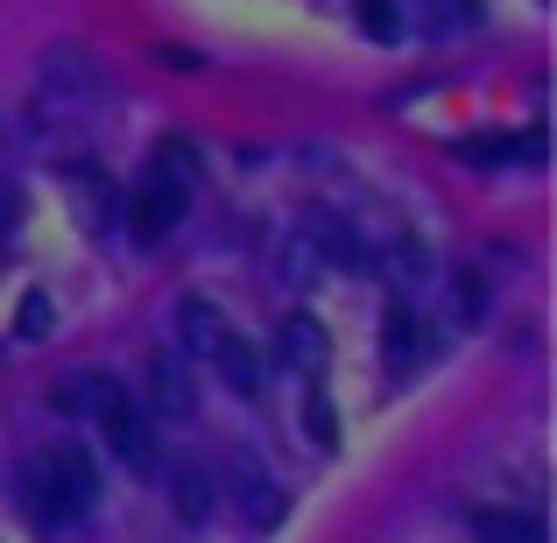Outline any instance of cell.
I'll use <instances>...</instances> for the list:
<instances>
[{
  "label": "cell",
  "mask_w": 557,
  "mask_h": 543,
  "mask_svg": "<svg viewBox=\"0 0 557 543\" xmlns=\"http://www.w3.org/2000/svg\"><path fill=\"white\" fill-rule=\"evenodd\" d=\"M22 494H28V516H36L42 530H64V522H78L85 508H92L99 466L85 459L78 445H57V452H42V459H28Z\"/></svg>",
  "instance_id": "obj_1"
},
{
  "label": "cell",
  "mask_w": 557,
  "mask_h": 543,
  "mask_svg": "<svg viewBox=\"0 0 557 543\" xmlns=\"http://www.w3.org/2000/svg\"><path fill=\"white\" fill-rule=\"evenodd\" d=\"M184 205H190V190L170 184L163 170H149V184L135 190V205H127V219H135V240H141V247L170 240V233L184 226Z\"/></svg>",
  "instance_id": "obj_2"
},
{
  "label": "cell",
  "mask_w": 557,
  "mask_h": 543,
  "mask_svg": "<svg viewBox=\"0 0 557 543\" xmlns=\"http://www.w3.org/2000/svg\"><path fill=\"white\" fill-rule=\"evenodd\" d=\"M99 431H107V452H113L121 466H135V473H156V431H149V417H141L127 395L107 409V417H99Z\"/></svg>",
  "instance_id": "obj_3"
},
{
  "label": "cell",
  "mask_w": 557,
  "mask_h": 543,
  "mask_svg": "<svg viewBox=\"0 0 557 543\" xmlns=\"http://www.w3.org/2000/svg\"><path fill=\"white\" fill-rule=\"evenodd\" d=\"M275 360H283L289 374H318V367L332 360L325 325H318L311 311H289V318H283V332H275Z\"/></svg>",
  "instance_id": "obj_4"
},
{
  "label": "cell",
  "mask_w": 557,
  "mask_h": 543,
  "mask_svg": "<svg viewBox=\"0 0 557 543\" xmlns=\"http://www.w3.org/2000/svg\"><path fill=\"white\" fill-rule=\"evenodd\" d=\"M423 346H431L423 318L409 311V304H388V318H381V360H388L395 374H409V367L423 360Z\"/></svg>",
  "instance_id": "obj_5"
},
{
  "label": "cell",
  "mask_w": 557,
  "mask_h": 543,
  "mask_svg": "<svg viewBox=\"0 0 557 543\" xmlns=\"http://www.w3.org/2000/svg\"><path fill=\"white\" fill-rule=\"evenodd\" d=\"M50 403L64 409V417H92V423H99L113 403H121V381H113V374H64Z\"/></svg>",
  "instance_id": "obj_6"
},
{
  "label": "cell",
  "mask_w": 557,
  "mask_h": 543,
  "mask_svg": "<svg viewBox=\"0 0 557 543\" xmlns=\"http://www.w3.org/2000/svg\"><path fill=\"white\" fill-rule=\"evenodd\" d=\"M149 395H156V409H163V417H190V409H198V388H190L184 354H156L149 360Z\"/></svg>",
  "instance_id": "obj_7"
},
{
  "label": "cell",
  "mask_w": 557,
  "mask_h": 543,
  "mask_svg": "<svg viewBox=\"0 0 557 543\" xmlns=\"http://www.w3.org/2000/svg\"><path fill=\"white\" fill-rule=\"evenodd\" d=\"M212 367H219V381H226L233 395H261V354L240 340V332H226V340L212 346Z\"/></svg>",
  "instance_id": "obj_8"
},
{
  "label": "cell",
  "mask_w": 557,
  "mask_h": 543,
  "mask_svg": "<svg viewBox=\"0 0 557 543\" xmlns=\"http://www.w3.org/2000/svg\"><path fill=\"white\" fill-rule=\"evenodd\" d=\"M226 332H233V325H226V318H219L205 297H184V304H177V340H184V354H205V360H212V346L226 340Z\"/></svg>",
  "instance_id": "obj_9"
},
{
  "label": "cell",
  "mask_w": 557,
  "mask_h": 543,
  "mask_svg": "<svg viewBox=\"0 0 557 543\" xmlns=\"http://www.w3.org/2000/svg\"><path fill=\"white\" fill-rule=\"evenodd\" d=\"M233 494H240V508H247V522H255V530H269V522L283 516V494L269 488V473H261L255 459H240V480H233Z\"/></svg>",
  "instance_id": "obj_10"
},
{
  "label": "cell",
  "mask_w": 557,
  "mask_h": 543,
  "mask_svg": "<svg viewBox=\"0 0 557 543\" xmlns=\"http://www.w3.org/2000/svg\"><path fill=\"white\" fill-rule=\"evenodd\" d=\"M170 502H177L184 522H205V516H212V502H219L212 473H205V466H177V473H170Z\"/></svg>",
  "instance_id": "obj_11"
},
{
  "label": "cell",
  "mask_w": 557,
  "mask_h": 543,
  "mask_svg": "<svg viewBox=\"0 0 557 543\" xmlns=\"http://www.w3.org/2000/svg\"><path fill=\"white\" fill-rule=\"evenodd\" d=\"M473 530L487 543H544V522L536 516H494L487 508V516H473Z\"/></svg>",
  "instance_id": "obj_12"
},
{
  "label": "cell",
  "mask_w": 557,
  "mask_h": 543,
  "mask_svg": "<svg viewBox=\"0 0 557 543\" xmlns=\"http://www.w3.org/2000/svg\"><path fill=\"white\" fill-rule=\"evenodd\" d=\"M304 437H311V445H339V409L325 403V388L304 395Z\"/></svg>",
  "instance_id": "obj_13"
},
{
  "label": "cell",
  "mask_w": 557,
  "mask_h": 543,
  "mask_svg": "<svg viewBox=\"0 0 557 543\" xmlns=\"http://www.w3.org/2000/svg\"><path fill=\"white\" fill-rule=\"evenodd\" d=\"M50 318H57V304L42 297V289H28V297H22V318H14V332H22V340H42V332H50Z\"/></svg>",
  "instance_id": "obj_14"
},
{
  "label": "cell",
  "mask_w": 557,
  "mask_h": 543,
  "mask_svg": "<svg viewBox=\"0 0 557 543\" xmlns=\"http://www.w3.org/2000/svg\"><path fill=\"white\" fill-rule=\"evenodd\" d=\"M360 28H368L374 42H395V28H403V14H395V0H360Z\"/></svg>",
  "instance_id": "obj_15"
},
{
  "label": "cell",
  "mask_w": 557,
  "mask_h": 543,
  "mask_svg": "<svg viewBox=\"0 0 557 543\" xmlns=\"http://www.w3.org/2000/svg\"><path fill=\"white\" fill-rule=\"evenodd\" d=\"M459 318H466V325L480 318V283H473V275H459Z\"/></svg>",
  "instance_id": "obj_16"
},
{
  "label": "cell",
  "mask_w": 557,
  "mask_h": 543,
  "mask_svg": "<svg viewBox=\"0 0 557 543\" xmlns=\"http://www.w3.org/2000/svg\"><path fill=\"white\" fill-rule=\"evenodd\" d=\"M14 212H22V198H14V190H8V184H0V233H8V226H14Z\"/></svg>",
  "instance_id": "obj_17"
}]
</instances>
